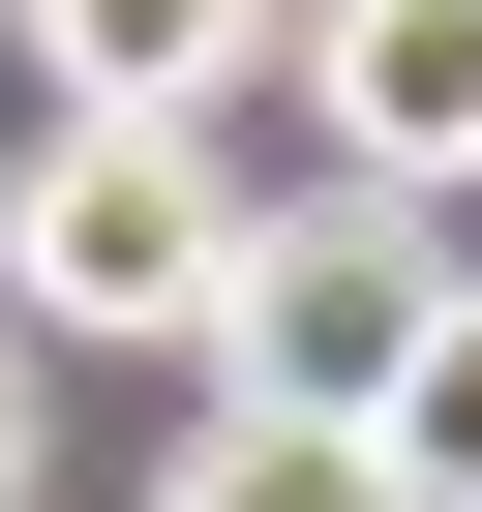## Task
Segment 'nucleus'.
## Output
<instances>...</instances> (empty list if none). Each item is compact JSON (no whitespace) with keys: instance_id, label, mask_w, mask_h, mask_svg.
Masks as SVG:
<instances>
[{"instance_id":"nucleus-7","label":"nucleus","mask_w":482,"mask_h":512,"mask_svg":"<svg viewBox=\"0 0 482 512\" xmlns=\"http://www.w3.org/2000/svg\"><path fill=\"white\" fill-rule=\"evenodd\" d=\"M31 482H61V332L0 302V512H31Z\"/></svg>"},{"instance_id":"nucleus-1","label":"nucleus","mask_w":482,"mask_h":512,"mask_svg":"<svg viewBox=\"0 0 482 512\" xmlns=\"http://www.w3.org/2000/svg\"><path fill=\"white\" fill-rule=\"evenodd\" d=\"M241 241H272V211L211 181V121H31V181H0V302L181 362V332L241 302Z\"/></svg>"},{"instance_id":"nucleus-6","label":"nucleus","mask_w":482,"mask_h":512,"mask_svg":"<svg viewBox=\"0 0 482 512\" xmlns=\"http://www.w3.org/2000/svg\"><path fill=\"white\" fill-rule=\"evenodd\" d=\"M392 452H422V512H482V302H452V362L392 392Z\"/></svg>"},{"instance_id":"nucleus-2","label":"nucleus","mask_w":482,"mask_h":512,"mask_svg":"<svg viewBox=\"0 0 482 512\" xmlns=\"http://www.w3.org/2000/svg\"><path fill=\"white\" fill-rule=\"evenodd\" d=\"M452 302H482V272H422V211H392V181H332V211H272V241H241L211 392H272V422H392V392L452 362Z\"/></svg>"},{"instance_id":"nucleus-3","label":"nucleus","mask_w":482,"mask_h":512,"mask_svg":"<svg viewBox=\"0 0 482 512\" xmlns=\"http://www.w3.org/2000/svg\"><path fill=\"white\" fill-rule=\"evenodd\" d=\"M302 91H332V181L452 211L482 181V0H302Z\"/></svg>"},{"instance_id":"nucleus-5","label":"nucleus","mask_w":482,"mask_h":512,"mask_svg":"<svg viewBox=\"0 0 482 512\" xmlns=\"http://www.w3.org/2000/svg\"><path fill=\"white\" fill-rule=\"evenodd\" d=\"M151 512H422V452H392V422H272V392H211Z\"/></svg>"},{"instance_id":"nucleus-4","label":"nucleus","mask_w":482,"mask_h":512,"mask_svg":"<svg viewBox=\"0 0 482 512\" xmlns=\"http://www.w3.org/2000/svg\"><path fill=\"white\" fill-rule=\"evenodd\" d=\"M0 31H31V91H61V121H211L302 0H0Z\"/></svg>"}]
</instances>
